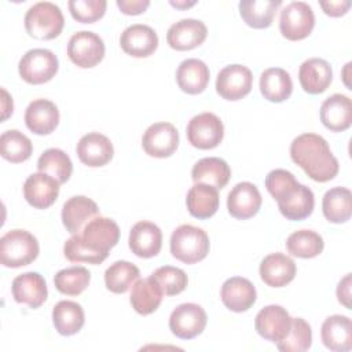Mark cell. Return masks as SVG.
<instances>
[{"label":"cell","mask_w":352,"mask_h":352,"mask_svg":"<svg viewBox=\"0 0 352 352\" xmlns=\"http://www.w3.org/2000/svg\"><path fill=\"white\" fill-rule=\"evenodd\" d=\"M290 157L312 180L324 183L334 179L340 165L329 143L316 133H302L293 139Z\"/></svg>","instance_id":"obj_1"},{"label":"cell","mask_w":352,"mask_h":352,"mask_svg":"<svg viewBox=\"0 0 352 352\" xmlns=\"http://www.w3.org/2000/svg\"><path fill=\"white\" fill-rule=\"evenodd\" d=\"M209 246L208 234L191 224L179 226L170 235V253L184 264H195L204 260L209 253Z\"/></svg>","instance_id":"obj_2"},{"label":"cell","mask_w":352,"mask_h":352,"mask_svg":"<svg viewBox=\"0 0 352 352\" xmlns=\"http://www.w3.org/2000/svg\"><path fill=\"white\" fill-rule=\"evenodd\" d=\"M38 252L36 236L26 230H11L0 239V263L8 268H19L33 263Z\"/></svg>","instance_id":"obj_3"},{"label":"cell","mask_w":352,"mask_h":352,"mask_svg":"<svg viewBox=\"0 0 352 352\" xmlns=\"http://www.w3.org/2000/svg\"><path fill=\"white\" fill-rule=\"evenodd\" d=\"M25 29L37 40H52L62 33L65 18L60 8L51 1H38L25 14Z\"/></svg>","instance_id":"obj_4"},{"label":"cell","mask_w":352,"mask_h":352,"mask_svg":"<svg viewBox=\"0 0 352 352\" xmlns=\"http://www.w3.org/2000/svg\"><path fill=\"white\" fill-rule=\"evenodd\" d=\"M56 55L47 48H33L25 52L18 63V72L28 84L38 85L51 81L58 73Z\"/></svg>","instance_id":"obj_5"},{"label":"cell","mask_w":352,"mask_h":352,"mask_svg":"<svg viewBox=\"0 0 352 352\" xmlns=\"http://www.w3.org/2000/svg\"><path fill=\"white\" fill-rule=\"evenodd\" d=\"M315 26V15L311 6L305 1H292L282 11L279 30L290 41L308 37Z\"/></svg>","instance_id":"obj_6"},{"label":"cell","mask_w":352,"mask_h":352,"mask_svg":"<svg viewBox=\"0 0 352 352\" xmlns=\"http://www.w3.org/2000/svg\"><path fill=\"white\" fill-rule=\"evenodd\" d=\"M78 235L88 249L107 257L110 249L118 243L120 228L114 220L96 216L85 224Z\"/></svg>","instance_id":"obj_7"},{"label":"cell","mask_w":352,"mask_h":352,"mask_svg":"<svg viewBox=\"0 0 352 352\" xmlns=\"http://www.w3.org/2000/svg\"><path fill=\"white\" fill-rule=\"evenodd\" d=\"M224 138L223 121L213 113L194 116L187 125V139L191 146L201 150L217 147Z\"/></svg>","instance_id":"obj_8"},{"label":"cell","mask_w":352,"mask_h":352,"mask_svg":"<svg viewBox=\"0 0 352 352\" xmlns=\"http://www.w3.org/2000/svg\"><path fill=\"white\" fill-rule=\"evenodd\" d=\"M67 56L78 67H94L104 56V43L94 32H77L67 43Z\"/></svg>","instance_id":"obj_9"},{"label":"cell","mask_w":352,"mask_h":352,"mask_svg":"<svg viewBox=\"0 0 352 352\" xmlns=\"http://www.w3.org/2000/svg\"><path fill=\"white\" fill-rule=\"evenodd\" d=\"M206 322L208 316L201 305L184 302L172 311L169 316V329L177 338L191 340L205 330Z\"/></svg>","instance_id":"obj_10"},{"label":"cell","mask_w":352,"mask_h":352,"mask_svg":"<svg viewBox=\"0 0 352 352\" xmlns=\"http://www.w3.org/2000/svg\"><path fill=\"white\" fill-rule=\"evenodd\" d=\"M253 74L243 65L223 67L216 78V91L226 100H239L252 91Z\"/></svg>","instance_id":"obj_11"},{"label":"cell","mask_w":352,"mask_h":352,"mask_svg":"<svg viewBox=\"0 0 352 352\" xmlns=\"http://www.w3.org/2000/svg\"><path fill=\"white\" fill-rule=\"evenodd\" d=\"M179 146V132L170 122L151 124L143 133L142 147L150 157H170Z\"/></svg>","instance_id":"obj_12"},{"label":"cell","mask_w":352,"mask_h":352,"mask_svg":"<svg viewBox=\"0 0 352 352\" xmlns=\"http://www.w3.org/2000/svg\"><path fill=\"white\" fill-rule=\"evenodd\" d=\"M290 324L292 316L283 307L276 304H271L260 309L254 319L256 331L263 338L275 344L289 334Z\"/></svg>","instance_id":"obj_13"},{"label":"cell","mask_w":352,"mask_h":352,"mask_svg":"<svg viewBox=\"0 0 352 352\" xmlns=\"http://www.w3.org/2000/svg\"><path fill=\"white\" fill-rule=\"evenodd\" d=\"M263 198L258 188L250 182H241L232 187L227 197L228 213L239 220H246L257 214Z\"/></svg>","instance_id":"obj_14"},{"label":"cell","mask_w":352,"mask_h":352,"mask_svg":"<svg viewBox=\"0 0 352 352\" xmlns=\"http://www.w3.org/2000/svg\"><path fill=\"white\" fill-rule=\"evenodd\" d=\"M208 36L206 25L199 19H180L166 33V41L176 51H190L199 47Z\"/></svg>","instance_id":"obj_15"},{"label":"cell","mask_w":352,"mask_h":352,"mask_svg":"<svg viewBox=\"0 0 352 352\" xmlns=\"http://www.w3.org/2000/svg\"><path fill=\"white\" fill-rule=\"evenodd\" d=\"M122 51L133 58H146L158 47V36L153 28L143 23L128 26L120 36Z\"/></svg>","instance_id":"obj_16"},{"label":"cell","mask_w":352,"mask_h":352,"mask_svg":"<svg viewBox=\"0 0 352 352\" xmlns=\"http://www.w3.org/2000/svg\"><path fill=\"white\" fill-rule=\"evenodd\" d=\"M59 195V182L52 176L37 172L30 175L23 184V197L26 202L36 209L50 208Z\"/></svg>","instance_id":"obj_17"},{"label":"cell","mask_w":352,"mask_h":352,"mask_svg":"<svg viewBox=\"0 0 352 352\" xmlns=\"http://www.w3.org/2000/svg\"><path fill=\"white\" fill-rule=\"evenodd\" d=\"M113 154V143L107 136L99 132H89L77 143V155L80 161L91 168H99L109 164Z\"/></svg>","instance_id":"obj_18"},{"label":"cell","mask_w":352,"mask_h":352,"mask_svg":"<svg viewBox=\"0 0 352 352\" xmlns=\"http://www.w3.org/2000/svg\"><path fill=\"white\" fill-rule=\"evenodd\" d=\"M128 243L133 254L142 258H150L161 250L162 232L157 224L142 220L131 228Z\"/></svg>","instance_id":"obj_19"},{"label":"cell","mask_w":352,"mask_h":352,"mask_svg":"<svg viewBox=\"0 0 352 352\" xmlns=\"http://www.w3.org/2000/svg\"><path fill=\"white\" fill-rule=\"evenodd\" d=\"M12 297L19 304L36 309L44 304L48 296L45 279L38 272H25L12 280Z\"/></svg>","instance_id":"obj_20"},{"label":"cell","mask_w":352,"mask_h":352,"mask_svg":"<svg viewBox=\"0 0 352 352\" xmlns=\"http://www.w3.org/2000/svg\"><path fill=\"white\" fill-rule=\"evenodd\" d=\"M99 214L95 201L85 195H74L69 198L62 208V223L67 232L80 234L85 224Z\"/></svg>","instance_id":"obj_21"},{"label":"cell","mask_w":352,"mask_h":352,"mask_svg":"<svg viewBox=\"0 0 352 352\" xmlns=\"http://www.w3.org/2000/svg\"><path fill=\"white\" fill-rule=\"evenodd\" d=\"M256 287L242 276L228 278L220 290L223 304L232 312H245L256 302Z\"/></svg>","instance_id":"obj_22"},{"label":"cell","mask_w":352,"mask_h":352,"mask_svg":"<svg viewBox=\"0 0 352 352\" xmlns=\"http://www.w3.org/2000/svg\"><path fill=\"white\" fill-rule=\"evenodd\" d=\"M260 278L271 287H283L296 276V263L283 253H271L260 264Z\"/></svg>","instance_id":"obj_23"},{"label":"cell","mask_w":352,"mask_h":352,"mask_svg":"<svg viewBox=\"0 0 352 352\" xmlns=\"http://www.w3.org/2000/svg\"><path fill=\"white\" fill-rule=\"evenodd\" d=\"M25 124L36 135H50L59 124V110L48 99H34L26 107Z\"/></svg>","instance_id":"obj_24"},{"label":"cell","mask_w":352,"mask_h":352,"mask_svg":"<svg viewBox=\"0 0 352 352\" xmlns=\"http://www.w3.org/2000/svg\"><path fill=\"white\" fill-rule=\"evenodd\" d=\"M298 80L301 88L305 92L311 95L322 94L331 84V66L327 60L322 58H309L301 63L298 70Z\"/></svg>","instance_id":"obj_25"},{"label":"cell","mask_w":352,"mask_h":352,"mask_svg":"<svg viewBox=\"0 0 352 352\" xmlns=\"http://www.w3.org/2000/svg\"><path fill=\"white\" fill-rule=\"evenodd\" d=\"M324 346L333 352H346L352 348V322L344 315H331L324 319L320 329Z\"/></svg>","instance_id":"obj_26"},{"label":"cell","mask_w":352,"mask_h":352,"mask_svg":"<svg viewBox=\"0 0 352 352\" xmlns=\"http://www.w3.org/2000/svg\"><path fill=\"white\" fill-rule=\"evenodd\" d=\"M322 124L333 131H346L352 124V102L342 94H334L329 96L320 106Z\"/></svg>","instance_id":"obj_27"},{"label":"cell","mask_w":352,"mask_h":352,"mask_svg":"<svg viewBox=\"0 0 352 352\" xmlns=\"http://www.w3.org/2000/svg\"><path fill=\"white\" fill-rule=\"evenodd\" d=\"M210 72L206 63L197 58L183 60L176 70V81L179 88L190 95L201 94L206 89Z\"/></svg>","instance_id":"obj_28"},{"label":"cell","mask_w":352,"mask_h":352,"mask_svg":"<svg viewBox=\"0 0 352 352\" xmlns=\"http://www.w3.org/2000/svg\"><path fill=\"white\" fill-rule=\"evenodd\" d=\"M219 201L217 188L205 183H195L186 198L190 214L199 220L212 217L219 209Z\"/></svg>","instance_id":"obj_29"},{"label":"cell","mask_w":352,"mask_h":352,"mask_svg":"<svg viewBox=\"0 0 352 352\" xmlns=\"http://www.w3.org/2000/svg\"><path fill=\"white\" fill-rule=\"evenodd\" d=\"M293 82L290 74L280 67L265 69L260 76V92L268 102L280 103L290 98Z\"/></svg>","instance_id":"obj_30"},{"label":"cell","mask_w":352,"mask_h":352,"mask_svg":"<svg viewBox=\"0 0 352 352\" xmlns=\"http://www.w3.org/2000/svg\"><path fill=\"white\" fill-rule=\"evenodd\" d=\"M164 292L154 278L138 279L131 290V305L140 315H150L160 307Z\"/></svg>","instance_id":"obj_31"},{"label":"cell","mask_w":352,"mask_h":352,"mask_svg":"<svg viewBox=\"0 0 352 352\" xmlns=\"http://www.w3.org/2000/svg\"><path fill=\"white\" fill-rule=\"evenodd\" d=\"M191 177L195 183H205L219 190L228 183L231 169L224 160L219 157H206L195 162L191 170Z\"/></svg>","instance_id":"obj_32"},{"label":"cell","mask_w":352,"mask_h":352,"mask_svg":"<svg viewBox=\"0 0 352 352\" xmlns=\"http://www.w3.org/2000/svg\"><path fill=\"white\" fill-rule=\"evenodd\" d=\"M280 0H242L239 1V14L245 23L253 29L270 28Z\"/></svg>","instance_id":"obj_33"},{"label":"cell","mask_w":352,"mask_h":352,"mask_svg":"<svg viewBox=\"0 0 352 352\" xmlns=\"http://www.w3.org/2000/svg\"><path fill=\"white\" fill-rule=\"evenodd\" d=\"M324 217L334 224L345 223L352 213V194L346 187H333L327 190L322 199Z\"/></svg>","instance_id":"obj_34"},{"label":"cell","mask_w":352,"mask_h":352,"mask_svg":"<svg viewBox=\"0 0 352 352\" xmlns=\"http://www.w3.org/2000/svg\"><path fill=\"white\" fill-rule=\"evenodd\" d=\"M85 322L84 309L80 304L62 300L52 309V323L55 330L62 336H73L78 333Z\"/></svg>","instance_id":"obj_35"},{"label":"cell","mask_w":352,"mask_h":352,"mask_svg":"<svg viewBox=\"0 0 352 352\" xmlns=\"http://www.w3.org/2000/svg\"><path fill=\"white\" fill-rule=\"evenodd\" d=\"M33 146L30 139L18 129H8L0 136V154L11 164H21L30 158Z\"/></svg>","instance_id":"obj_36"},{"label":"cell","mask_w":352,"mask_h":352,"mask_svg":"<svg viewBox=\"0 0 352 352\" xmlns=\"http://www.w3.org/2000/svg\"><path fill=\"white\" fill-rule=\"evenodd\" d=\"M323 238L312 230H298L286 239V249L292 256L300 258H312L323 252Z\"/></svg>","instance_id":"obj_37"},{"label":"cell","mask_w":352,"mask_h":352,"mask_svg":"<svg viewBox=\"0 0 352 352\" xmlns=\"http://www.w3.org/2000/svg\"><path fill=\"white\" fill-rule=\"evenodd\" d=\"M38 172L52 176L59 184L66 183L73 172V164L70 157L60 148L45 150L37 161Z\"/></svg>","instance_id":"obj_38"},{"label":"cell","mask_w":352,"mask_h":352,"mask_svg":"<svg viewBox=\"0 0 352 352\" xmlns=\"http://www.w3.org/2000/svg\"><path fill=\"white\" fill-rule=\"evenodd\" d=\"M139 275V268L135 264L118 260L104 271V285L111 293L122 294L132 287Z\"/></svg>","instance_id":"obj_39"},{"label":"cell","mask_w":352,"mask_h":352,"mask_svg":"<svg viewBox=\"0 0 352 352\" xmlns=\"http://www.w3.org/2000/svg\"><path fill=\"white\" fill-rule=\"evenodd\" d=\"M91 282V272L85 267L74 265L60 270L54 276L56 290L66 296L81 294Z\"/></svg>","instance_id":"obj_40"},{"label":"cell","mask_w":352,"mask_h":352,"mask_svg":"<svg viewBox=\"0 0 352 352\" xmlns=\"http://www.w3.org/2000/svg\"><path fill=\"white\" fill-rule=\"evenodd\" d=\"M300 186L294 175L286 169H274L265 177L267 191L274 197L278 206L293 198Z\"/></svg>","instance_id":"obj_41"},{"label":"cell","mask_w":352,"mask_h":352,"mask_svg":"<svg viewBox=\"0 0 352 352\" xmlns=\"http://www.w3.org/2000/svg\"><path fill=\"white\" fill-rule=\"evenodd\" d=\"M312 345V330L307 320L302 318H292L289 334L276 346L282 352H304Z\"/></svg>","instance_id":"obj_42"},{"label":"cell","mask_w":352,"mask_h":352,"mask_svg":"<svg viewBox=\"0 0 352 352\" xmlns=\"http://www.w3.org/2000/svg\"><path fill=\"white\" fill-rule=\"evenodd\" d=\"M315 206V197L309 187L301 184L298 191L287 202L278 206L282 216L287 220L298 221L311 216Z\"/></svg>","instance_id":"obj_43"},{"label":"cell","mask_w":352,"mask_h":352,"mask_svg":"<svg viewBox=\"0 0 352 352\" xmlns=\"http://www.w3.org/2000/svg\"><path fill=\"white\" fill-rule=\"evenodd\" d=\"M150 276L155 279V282L160 285L165 296H176L182 293L188 283L186 272L172 265L160 267Z\"/></svg>","instance_id":"obj_44"},{"label":"cell","mask_w":352,"mask_h":352,"mask_svg":"<svg viewBox=\"0 0 352 352\" xmlns=\"http://www.w3.org/2000/svg\"><path fill=\"white\" fill-rule=\"evenodd\" d=\"M67 6L73 19L81 23H94L104 15L107 3L106 0H70Z\"/></svg>","instance_id":"obj_45"},{"label":"cell","mask_w":352,"mask_h":352,"mask_svg":"<svg viewBox=\"0 0 352 352\" xmlns=\"http://www.w3.org/2000/svg\"><path fill=\"white\" fill-rule=\"evenodd\" d=\"M63 253L65 257L72 263H88V264H100L107 257L92 252L88 249L78 234L72 235L63 245Z\"/></svg>","instance_id":"obj_46"},{"label":"cell","mask_w":352,"mask_h":352,"mask_svg":"<svg viewBox=\"0 0 352 352\" xmlns=\"http://www.w3.org/2000/svg\"><path fill=\"white\" fill-rule=\"evenodd\" d=\"M150 6L148 0H117V7L125 15H139Z\"/></svg>","instance_id":"obj_47"},{"label":"cell","mask_w":352,"mask_h":352,"mask_svg":"<svg viewBox=\"0 0 352 352\" xmlns=\"http://www.w3.org/2000/svg\"><path fill=\"white\" fill-rule=\"evenodd\" d=\"M320 7L323 8L324 14L333 18H338L346 14L351 7L349 0H337V1H320Z\"/></svg>","instance_id":"obj_48"},{"label":"cell","mask_w":352,"mask_h":352,"mask_svg":"<svg viewBox=\"0 0 352 352\" xmlns=\"http://www.w3.org/2000/svg\"><path fill=\"white\" fill-rule=\"evenodd\" d=\"M337 298L346 308L351 309V274H346L337 286Z\"/></svg>","instance_id":"obj_49"},{"label":"cell","mask_w":352,"mask_h":352,"mask_svg":"<svg viewBox=\"0 0 352 352\" xmlns=\"http://www.w3.org/2000/svg\"><path fill=\"white\" fill-rule=\"evenodd\" d=\"M1 121H6L11 114H12V110H14V104H12V98L8 95V92L1 88Z\"/></svg>","instance_id":"obj_50"},{"label":"cell","mask_w":352,"mask_h":352,"mask_svg":"<svg viewBox=\"0 0 352 352\" xmlns=\"http://www.w3.org/2000/svg\"><path fill=\"white\" fill-rule=\"evenodd\" d=\"M169 3H170V6H173L176 8H188V7H192L195 4V1H177V0L176 1L170 0Z\"/></svg>","instance_id":"obj_51"}]
</instances>
